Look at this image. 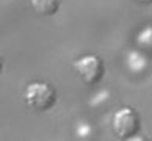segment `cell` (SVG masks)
Wrapping results in <instances>:
<instances>
[{
    "instance_id": "1",
    "label": "cell",
    "mask_w": 152,
    "mask_h": 141,
    "mask_svg": "<svg viewBox=\"0 0 152 141\" xmlns=\"http://www.w3.org/2000/svg\"><path fill=\"white\" fill-rule=\"evenodd\" d=\"M25 102L31 110L36 111H47L57 102V93L50 85L44 82L30 83L25 89Z\"/></svg>"
},
{
    "instance_id": "2",
    "label": "cell",
    "mask_w": 152,
    "mask_h": 141,
    "mask_svg": "<svg viewBox=\"0 0 152 141\" xmlns=\"http://www.w3.org/2000/svg\"><path fill=\"white\" fill-rule=\"evenodd\" d=\"M141 122H140L138 113L132 108H121L115 113L113 118V130L118 138L127 140L140 132Z\"/></svg>"
},
{
    "instance_id": "3",
    "label": "cell",
    "mask_w": 152,
    "mask_h": 141,
    "mask_svg": "<svg viewBox=\"0 0 152 141\" xmlns=\"http://www.w3.org/2000/svg\"><path fill=\"white\" fill-rule=\"evenodd\" d=\"M77 74L86 85H96L102 80L104 77V61L96 55H86L82 56L74 63Z\"/></svg>"
},
{
    "instance_id": "4",
    "label": "cell",
    "mask_w": 152,
    "mask_h": 141,
    "mask_svg": "<svg viewBox=\"0 0 152 141\" xmlns=\"http://www.w3.org/2000/svg\"><path fill=\"white\" fill-rule=\"evenodd\" d=\"M58 0H31V8L39 16H52L58 11Z\"/></svg>"
},
{
    "instance_id": "5",
    "label": "cell",
    "mask_w": 152,
    "mask_h": 141,
    "mask_svg": "<svg viewBox=\"0 0 152 141\" xmlns=\"http://www.w3.org/2000/svg\"><path fill=\"white\" fill-rule=\"evenodd\" d=\"M135 2L143 3V5H149V3H152V0H135Z\"/></svg>"
},
{
    "instance_id": "6",
    "label": "cell",
    "mask_w": 152,
    "mask_h": 141,
    "mask_svg": "<svg viewBox=\"0 0 152 141\" xmlns=\"http://www.w3.org/2000/svg\"><path fill=\"white\" fill-rule=\"evenodd\" d=\"M2 69H3V60L0 58V72H2Z\"/></svg>"
}]
</instances>
